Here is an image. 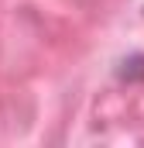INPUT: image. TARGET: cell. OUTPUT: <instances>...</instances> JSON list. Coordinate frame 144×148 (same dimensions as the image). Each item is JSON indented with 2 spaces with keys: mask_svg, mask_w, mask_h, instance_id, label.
<instances>
[{
  "mask_svg": "<svg viewBox=\"0 0 144 148\" xmlns=\"http://www.w3.org/2000/svg\"><path fill=\"white\" fill-rule=\"evenodd\" d=\"M113 79L124 83V86L144 83V52H130V55L117 59V66H113Z\"/></svg>",
  "mask_w": 144,
  "mask_h": 148,
  "instance_id": "6da1fadb",
  "label": "cell"
}]
</instances>
